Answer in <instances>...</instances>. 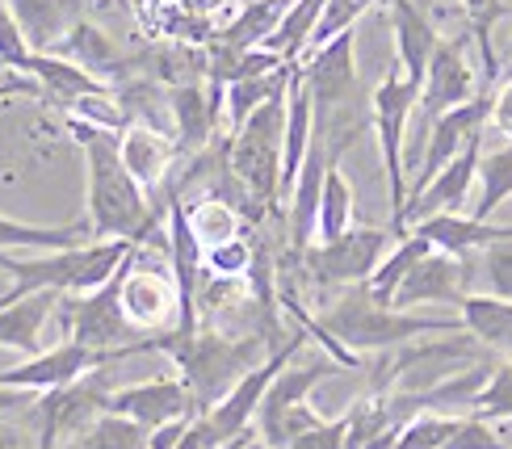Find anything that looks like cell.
<instances>
[{
    "label": "cell",
    "instance_id": "22",
    "mask_svg": "<svg viewBox=\"0 0 512 449\" xmlns=\"http://www.w3.org/2000/svg\"><path fill=\"white\" fill-rule=\"evenodd\" d=\"M0 294H5V303H0V349H17L26 357H38L42 328L51 324L63 294H51V290H34V294L0 290Z\"/></svg>",
    "mask_w": 512,
    "mask_h": 449
},
{
    "label": "cell",
    "instance_id": "34",
    "mask_svg": "<svg viewBox=\"0 0 512 449\" xmlns=\"http://www.w3.org/2000/svg\"><path fill=\"white\" fill-rule=\"evenodd\" d=\"M466 26H471V42L479 51V80L492 84L500 63H496V47H492V30L508 17V0H462Z\"/></svg>",
    "mask_w": 512,
    "mask_h": 449
},
{
    "label": "cell",
    "instance_id": "31",
    "mask_svg": "<svg viewBox=\"0 0 512 449\" xmlns=\"http://www.w3.org/2000/svg\"><path fill=\"white\" fill-rule=\"evenodd\" d=\"M433 252V244L429 240H420L416 231H408L403 240H395V248L382 256V265L370 273V282L361 286L378 307H391L395 303V294H399V286H403V277H408L412 269H416V261H424V256Z\"/></svg>",
    "mask_w": 512,
    "mask_h": 449
},
{
    "label": "cell",
    "instance_id": "17",
    "mask_svg": "<svg viewBox=\"0 0 512 449\" xmlns=\"http://www.w3.org/2000/svg\"><path fill=\"white\" fill-rule=\"evenodd\" d=\"M475 282V256H445V252H429L424 261H416V269L403 277V286L395 294V311H412L424 303H462Z\"/></svg>",
    "mask_w": 512,
    "mask_h": 449
},
{
    "label": "cell",
    "instance_id": "28",
    "mask_svg": "<svg viewBox=\"0 0 512 449\" xmlns=\"http://www.w3.org/2000/svg\"><path fill=\"white\" fill-rule=\"evenodd\" d=\"M458 319H462V328H466V336H471L475 345L512 357V303L508 298L466 294L458 303Z\"/></svg>",
    "mask_w": 512,
    "mask_h": 449
},
{
    "label": "cell",
    "instance_id": "5",
    "mask_svg": "<svg viewBox=\"0 0 512 449\" xmlns=\"http://www.w3.org/2000/svg\"><path fill=\"white\" fill-rule=\"evenodd\" d=\"M290 93V89H286ZM286 93L265 101L236 135L227 139L231 177L240 181L248 206L256 215L282 198V139H286Z\"/></svg>",
    "mask_w": 512,
    "mask_h": 449
},
{
    "label": "cell",
    "instance_id": "2",
    "mask_svg": "<svg viewBox=\"0 0 512 449\" xmlns=\"http://www.w3.org/2000/svg\"><path fill=\"white\" fill-rule=\"evenodd\" d=\"M168 353L177 366V378L185 382V391L194 395L198 416L210 408H219L227 391L236 382L256 370L269 357L265 336H223V332H198V336H152V353Z\"/></svg>",
    "mask_w": 512,
    "mask_h": 449
},
{
    "label": "cell",
    "instance_id": "40",
    "mask_svg": "<svg viewBox=\"0 0 512 449\" xmlns=\"http://www.w3.org/2000/svg\"><path fill=\"white\" fill-rule=\"evenodd\" d=\"M475 269L483 273L487 294H492V298H508V303H512V240H500L492 248H483L475 256Z\"/></svg>",
    "mask_w": 512,
    "mask_h": 449
},
{
    "label": "cell",
    "instance_id": "39",
    "mask_svg": "<svg viewBox=\"0 0 512 449\" xmlns=\"http://www.w3.org/2000/svg\"><path fill=\"white\" fill-rule=\"evenodd\" d=\"M471 416L496 424V420H512V357H504L500 366L492 370V378H487V387L479 391Z\"/></svg>",
    "mask_w": 512,
    "mask_h": 449
},
{
    "label": "cell",
    "instance_id": "24",
    "mask_svg": "<svg viewBox=\"0 0 512 449\" xmlns=\"http://www.w3.org/2000/svg\"><path fill=\"white\" fill-rule=\"evenodd\" d=\"M51 55H59V59L76 63V68H84L93 80H101L105 89H122V84H126V59H122V51L114 47V38L105 34L101 26H93L89 17H84L80 26L68 38H63Z\"/></svg>",
    "mask_w": 512,
    "mask_h": 449
},
{
    "label": "cell",
    "instance_id": "4",
    "mask_svg": "<svg viewBox=\"0 0 512 449\" xmlns=\"http://www.w3.org/2000/svg\"><path fill=\"white\" fill-rule=\"evenodd\" d=\"M135 248H139L135 240H89L80 248L38 252V256L0 252V273H9L13 294L51 290V294H63V298H76V294L101 290L126 261H131Z\"/></svg>",
    "mask_w": 512,
    "mask_h": 449
},
{
    "label": "cell",
    "instance_id": "27",
    "mask_svg": "<svg viewBox=\"0 0 512 449\" xmlns=\"http://www.w3.org/2000/svg\"><path fill=\"white\" fill-rule=\"evenodd\" d=\"M26 76L34 80V89H38L42 97H51V101H59V105H76V101H84V97L110 93L101 80H93L84 68H76V63L59 59V55H30Z\"/></svg>",
    "mask_w": 512,
    "mask_h": 449
},
{
    "label": "cell",
    "instance_id": "47",
    "mask_svg": "<svg viewBox=\"0 0 512 449\" xmlns=\"http://www.w3.org/2000/svg\"><path fill=\"white\" fill-rule=\"evenodd\" d=\"M0 449H30V437L17 429V424H5L0 420Z\"/></svg>",
    "mask_w": 512,
    "mask_h": 449
},
{
    "label": "cell",
    "instance_id": "32",
    "mask_svg": "<svg viewBox=\"0 0 512 449\" xmlns=\"http://www.w3.org/2000/svg\"><path fill=\"white\" fill-rule=\"evenodd\" d=\"M324 9H328V0H290L282 21H277V30L265 42V51H273V55H282L286 63H294L298 55L311 47L319 21H324Z\"/></svg>",
    "mask_w": 512,
    "mask_h": 449
},
{
    "label": "cell",
    "instance_id": "20",
    "mask_svg": "<svg viewBox=\"0 0 512 449\" xmlns=\"http://www.w3.org/2000/svg\"><path fill=\"white\" fill-rule=\"evenodd\" d=\"M118 152H122L126 173L135 177V185L143 189V194H156V189H164L168 173H173V160L181 156L173 135L160 131V126H147V122L126 126L122 139H118Z\"/></svg>",
    "mask_w": 512,
    "mask_h": 449
},
{
    "label": "cell",
    "instance_id": "43",
    "mask_svg": "<svg viewBox=\"0 0 512 449\" xmlns=\"http://www.w3.org/2000/svg\"><path fill=\"white\" fill-rule=\"evenodd\" d=\"M445 449H508V445L500 441L496 424H487V420H479V416H462L458 433L445 441Z\"/></svg>",
    "mask_w": 512,
    "mask_h": 449
},
{
    "label": "cell",
    "instance_id": "9",
    "mask_svg": "<svg viewBox=\"0 0 512 449\" xmlns=\"http://www.w3.org/2000/svg\"><path fill=\"white\" fill-rule=\"evenodd\" d=\"M395 248V235L387 227H349L332 244H311L303 252V265L319 286H366L370 273L382 265V256Z\"/></svg>",
    "mask_w": 512,
    "mask_h": 449
},
{
    "label": "cell",
    "instance_id": "48",
    "mask_svg": "<svg viewBox=\"0 0 512 449\" xmlns=\"http://www.w3.org/2000/svg\"><path fill=\"white\" fill-rule=\"evenodd\" d=\"M508 55H512V47H508Z\"/></svg>",
    "mask_w": 512,
    "mask_h": 449
},
{
    "label": "cell",
    "instance_id": "14",
    "mask_svg": "<svg viewBox=\"0 0 512 449\" xmlns=\"http://www.w3.org/2000/svg\"><path fill=\"white\" fill-rule=\"evenodd\" d=\"M479 84L483 80L475 72L471 55H466V38H441L433 59H429V72H424V84H420V105L416 110H420L424 126L437 122L441 114L458 110V105H466V101L483 97Z\"/></svg>",
    "mask_w": 512,
    "mask_h": 449
},
{
    "label": "cell",
    "instance_id": "25",
    "mask_svg": "<svg viewBox=\"0 0 512 449\" xmlns=\"http://www.w3.org/2000/svg\"><path fill=\"white\" fill-rule=\"evenodd\" d=\"M420 240H429L433 252H445V256H479L483 248H492L500 240H512V227H500V223H479L471 215H433L416 227Z\"/></svg>",
    "mask_w": 512,
    "mask_h": 449
},
{
    "label": "cell",
    "instance_id": "7",
    "mask_svg": "<svg viewBox=\"0 0 512 449\" xmlns=\"http://www.w3.org/2000/svg\"><path fill=\"white\" fill-rule=\"evenodd\" d=\"M420 105V84L408 76L391 72L370 93V126L378 135L382 168H387V194H391V235L399 240V219L408 206V164H403V135H408V118Z\"/></svg>",
    "mask_w": 512,
    "mask_h": 449
},
{
    "label": "cell",
    "instance_id": "19",
    "mask_svg": "<svg viewBox=\"0 0 512 449\" xmlns=\"http://www.w3.org/2000/svg\"><path fill=\"white\" fill-rule=\"evenodd\" d=\"M340 366L332 357H319V361H307V366H286L282 374H277L269 382V391L261 399V408H256V433H261V441L269 445L277 437V429H282V420L294 412V408H303L307 395L324 382L328 374H336Z\"/></svg>",
    "mask_w": 512,
    "mask_h": 449
},
{
    "label": "cell",
    "instance_id": "38",
    "mask_svg": "<svg viewBox=\"0 0 512 449\" xmlns=\"http://www.w3.org/2000/svg\"><path fill=\"white\" fill-rule=\"evenodd\" d=\"M256 265V248L244 240H227V244H215V248H202V269L215 277V282H240L248 277Z\"/></svg>",
    "mask_w": 512,
    "mask_h": 449
},
{
    "label": "cell",
    "instance_id": "16",
    "mask_svg": "<svg viewBox=\"0 0 512 449\" xmlns=\"http://www.w3.org/2000/svg\"><path fill=\"white\" fill-rule=\"evenodd\" d=\"M105 412H114V416H122V420L139 424L143 433L160 429V424L198 416L194 395L185 391V382H181L177 374H168V378H147V382H135V387L110 391V399H105Z\"/></svg>",
    "mask_w": 512,
    "mask_h": 449
},
{
    "label": "cell",
    "instance_id": "35",
    "mask_svg": "<svg viewBox=\"0 0 512 449\" xmlns=\"http://www.w3.org/2000/svg\"><path fill=\"white\" fill-rule=\"evenodd\" d=\"M59 449H147V433L139 429V424L105 412L89 424V429H80L76 437L63 441Z\"/></svg>",
    "mask_w": 512,
    "mask_h": 449
},
{
    "label": "cell",
    "instance_id": "26",
    "mask_svg": "<svg viewBox=\"0 0 512 449\" xmlns=\"http://www.w3.org/2000/svg\"><path fill=\"white\" fill-rule=\"evenodd\" d=\"M353 143V135H336L328 139V173H324V198H319V223H315V244H332L353 227V185L340 173V156Z\"/></svg>",
    "mask_w": 512,
    "mask_h": 449
},
{
    "label": "cell",
    "instance_id": "29",
    "mask_svg": "<svg viewBox=\"0 0 512 449\" xmlns=\"http://www.w3.org/2000/svg\"><path fill=\"white\" fill-rule=\"evenodd\" d=\"M89 219L63 223V227H42V223H21L0 215V252H63L89 244Z\"/></svg>",
    "mask_w": 512,
    "mask_h": 449
},
{
    "label": "cell",
    "instance_id": "6",
    "mask_svg": "<svg viewBox=\"0 0 512 449\" xmlns=\"http://www.w3.org/2000/svg\"><path fill=\"white\" fill-rule=\"evenodd\" d=\"M131 265V261H126ZM126 265L93 294H76V298H59V319H63V340L84 345L93 353H152V340H139L135 328L122 315V273Z\"/></svg>",
    "mask_w": 512,
    "mask_h": 449
},
{
    "label": "cell",
    "instance_id": "18",
    "mask_svg": "<svg viewBox=\"0 0 512 449\" xmlns=\"http://www.w3.org/2000/svg\"><path fill=\"white\" fill-rule=\"evenodd\" d=\"M168 114H173V143L181 156L206 152L223 118V89L210 80H189L168 89Z\"/></svg>",
    "mask_w": 512,
    "mask_h": 449
},
{
    "label": "cell",
    "instance_id": "23",
    "mask_svg": "<svg viewBox=\"0 0 512 449\" xmlns=\"http://www.w3.org/2000/svg\"><path fill=\"white\" fill-rule=\"evenodd\" d=\"M391 30H395V59H399L395 72L408 76L412 84H424L429 59L441 42L437 26L420 5H412V0H391Z\"/></svg>",
    "mask_w": 512,
    "mask_h": 449
},
{
    "label": "cell",
    "instance_id": "36",
    "mask_svg": "<svg viewBox=\"0 0 512 449\" xmlns=\"http://www.w3.org/2000/svg\"><path fill=\"white\" fill-rule=\"evenodd\" d=\"M185 215H189V227H194L198 248L240 240V215H236V206L223 198H202L198 206H185Z\"/></svg>",
    "mask_w": 512,
    "mask_h": 449
},
{
    "label": "cell",
    "instance_id": "21",
    "mask_svg": "<svg viewBox=\"0 0 512 449\" xmlns=\"http://www.w3.org/2000/svg\"><path fill=\"white\" fill-rule=\"evenodd\" d=\"M9 9L17 17V30L26 38L30 55H51L84 21L89 0H9Z\"/></svg>",
    "mask_w": 512,
    "mask_h": 449
},
{
    "label": "cell",
    "instance_id": "46",
    "mask_svg": "<svg viewBox=\"0 0 512 449\" xmlns=\"http://www.w3.org/2000/svg\"><path fill=\"white\" fill-rule=\"evenodd\" d=\"M189 420H194V416H189ZM189 420H173V424H160V429H152V433H147V449H177L185 429H189Z\"/></svg>",
    "mask_w": 512,
    "mask_h": 449
},
{
    "label": "cell",
    "instance_id": "12",
    "mask_svg": "<svg viewBox=\"0 0 512 449\" xmlns=\"http://www.w3.org/2000/svg\"><path fill=\"white\" fill-rule=\"evenodd\" d=\"M122 315H126V324L135 328L139 340L177 332V319H181V298H177L173 269H143L139 248H135L131 265H126V273H122Z\"/></svg>",
    "mask_w": 512,
    "mask_h": 449
},
{
    "label": "cell",
    "instance_id": "44",
    "mask_svg": "<svg viewBox=\"0 0 512 449\" xmlns=\"http://www.w3.org/2000/svg\"><path fill=\"white\" fill-rule=\"evenodd\" d=\"M492 126H496V131L512 143V80H508L504 89L492 97Z\"/></svg>",
    "mask_w": 512,
    "mask_h": 449
},
{
    "label": "cell",
    "instance_id": "37",
    "mask_svg": "<svg viewBox=\"0 0 512 449\" xmlns=\"http://www.w3.org/2000/svg\"><path fill=\"white\" fill-rule=\"evenodd\" d=\"M458 424L462 416H450V412H420L399 429L391 449H445V441L458 433Z\"/></svg>",
    "mask_w": 512,
    "mask_h": 449
},
{
    "label": "cell",
    "instance_id": "33",
    "mask_svg": "<svg viewBox=\"0 0 512 449\" xmlns=\"http://www.w3.org/2000/svg\"><path fill=\"white\" fill-rule=\"evenodd\" d=\"M479 194H475V206H471V219L479 223H492L496 210L512 198V143H500L492 152L479 156Z\"/></svg>",
    "mask_w": 512,
    "mask_h": 449
},
{
    "label": "cell",
    "instance_id": "11",
    "mask_svg": "<svg viewBox=\"0 0 512 449\" xmlns=\"http://www.w3.org/2000/svg\"><path fill=\"white\" fill-rule=\"evenodd\" d=\"M126 357H139L135 349L126 353H93L84 345H72V340H59L55 349H42L38 357H26L21 366L0 370V387L5 391H26V395H47L59 387H72L84 374L93 370H110Z\"/></svg>",
    "mask_w": 512,
    "mask_h": 449
},
{
    "label": "cell",
    "instance_id": "13",
    "mask_svg": "<svg viewBox=\"0 0 512 449\" xmlns=\"http://www.w3.org/2000/svg\"><path fill=\"white\" fill-rule=\"evenodd\" d=\"M303 345H307V332L298 328L290 340H282V345H277V349H273V353L261 361V366L248 370V374L236 382V387L227 391V399L219 403V408H210V412H206L210 433L219 437V445H223V449H227L231 441H236V437H244V433L252 429L256 408H261V399H265V391H269V382H273L277 374H282V370L290 366L294 353L303 349Z\"/></svg>",
    "mask_w": 512,
    "mask_h": 449
},
{
    "label": "cell",
    "instance_id": "30",
    "mask_svg": "<svg viewBox=\"0 0 512 449\" xmlns=\"http://www.w3.org/2000/svg\"><path fill=\"white\" fill-rule=\"evenodd\" d=\"M290 76H294V63L290 68H277V72H265V76H244V80H231L223 89V114H227V126L231 135L240 131V126L261 110L265 101L282 97L290 89Z\"/></svg>",
    "mask_w": 512,
    "mask_h": 449
},
{
    "label": "cell",
    "instance_id": "45",
    "mask_svg": "<svg viewBox=\"0 0 512 449\" xmlns=\"http://www.w3.org/2000/svg\"><path fill=\"white\" fill-rule=\"evenodd\" d=\"M173 5L181 9V17H189V21H215L231 0H173Z\"/></svg>",
    "mask_w": 512,
    "mask_h": 449
},
{
    "label": "cell",
    "instance_id": "8",
    "mask_svg": "<svg viewBox=\"0 0 512 449\" xmlns=\"http://www.w3.org/2000/svg\"><path fill=\"white\" fill-rule=\"evenodd\" d=\"M353 38H357V26L340 30L336 38L324 42V47H315L311 59L298 68V76H303L307 93H311L315 114H324V122L345 118V126H357L353 110H357V97H361V76H357V63H353Z\"/></svg>",
    "mask_w": 512,
    "mask_h": 449
},
{
    "label": "cell",
    "instance_id": "15",
    "mask_svg": "<svg viewBox=\"0 0 512 449\" xmlns=\"http://www.w3.org/2000/svg\"><path fill=\"white\" fill-rule=\"evenodd\" d=\"M487 122H492V93H483V97H475V101L458 105V110L441 114L437 122H429V131H424L429 139H424L420 168H416V181H412V189H408V198L420 194V189L429 185L454 156H462L479 135H487Z\"/></svg>",
    "mask_w": 512,
    "mask_h": 449
},
{
    "label": "cell",
    "instance_id": "10",
    "mask_svg": "<svg viewBox=\"0 0 512 449\" xmlns=\"http://www.w3.org/2000/svg\"><path fill=\"white\" fill-rule=\"evenodd\" d=\"M105 399H110V370H93L80 382H72V387L38 395V403L30 408V416L38 424L34 449H59L68 437L89 429L97 416H105Z\"/></svg>",
    "mask_w": 512,
    "mask_h": 449
},
{
    "label": "cell",
    "instance_id": "42",
    "mask_svg": "<svg viewBox=\"0 0 512 449\" xmlns=\"http://www.w3.org/2000/svg\"><path fill=\"white\" fill-rule=\"evenodd\" d=\"M286 449H349V412H345V416H336V420L315 424L311 433L294 437Z\"/></svg>",
    "mask_w": 512,
    "mask_h": 449
},
{
    "label": "cell",
    "instance_id": "3",
    "mask_svg": "<svg viewBox=\"0 0 512 449\" xmlns=\"http://www.w3.org/2000/svg\"><path fill=\"white\" fill-rule=\"evenodd\" d=\"M315 324L324 328L340 349H349L353 357L382 353V349H408L424 336H458V332H466L462 319H437V315L378 307L361 286L340 294L336 303L315 319Z\"/></svg>",
    "mask_w": 512,
    "mask_h": 449
},
{
    "label": "cell",
    "instance_id": "1",
    "mask_svg": "<svg viewBox=\"0 0 512 449\" xmlns=\"http://www.w3.org/2000/svg\"><path fill=\"white\" fill-rule=\"evenodd\" d=\"M72 135L84 147V173H89V235L93 240H135L143 244L147 231L156 223V210L147 202V194L135 185V177L126 173L118 139L110 131H97L89 122L72 118Z\"/></svg>",
    "mask_w": 512,
    "mask_h": 449
},
{
    "label": "cell",
    "instance_id": "41",
    "mask_svg": "<svg viewBox=\"0 0 512 449\" xmlns=\"http://www.w3.org/2000/svg\"><path fill=\"white\" fill-rule=\"evenodd\" d=\"M26 63H30V47L17 30V17L9 9V0H0V68H13V72L26 76Z\"/></svg>",
    "mask_w": 512,
    "mask_h": 449
}]
</instances>
